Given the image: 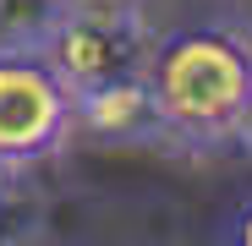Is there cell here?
<instances>
[{
    "label": "cell",
    "mask_w": 252,
    "mask_h": 246,
    "mask_svg": "<svg viewBox=\"0 0 252 246\" xmlns=\"http://www.w3.org/2000/svg\"><path fill=\"white\" fill-rule=\"evenodd\" d=\"M154 99L164 109L170 142L220 148L236 137V120L252 99V38L236 27H187L159 38L148 60Z\"/></svg>",
    "instance_id": "1"
},
{
    "label": "cell",
    "mask_w": 252,
    "mask_h": 246,
    "mask_svg": "<svg viewBox=\"0 0 252 246\" xmlns=\"http://www.w3.org/2000/svg\"><path fill=\"white\" fill-rule=\"evenodd\" d=\"M154 50L159 38L143 6H66L38 55L71 93H88V88L148 71Z\"/></svg>",
    "instance_id": "2"
},
{
    "label": "cell",
    "mask_w": 252,
    "mask_h": 246,
    "mask_svg": "<svg viewBox=\"0 0 252 246\" xmlns=\"http://www.w3.org/2000/svg\"><path fill=\"white\" fill-rule=\"evenodd\" d=\"M77 132L71 88L44 55H0V164H38Z\"/></svg>",
    "instance_id": "3"
},
{
    "label": "cell",
    "mask_w": 252,
    "mask_h": 246,
    "mask_svg": "<svg viewBox=\"0 0 252 246\" xmlns=\"http://www.w3.org/2000/svg\"><path fill=\"white\" fill-rule=\"evenodd\" d=\"M71 115H77V132H88L99 142H115V148L170 142V126H164V109L154 99L148 71L88 88V93H71Z\"/></svg>",
    "instance_id": "4"
},
{
    "label": "cell",
    "mask_w": 252,
    "mask_h": 246,
    "mask_svg": "<svg viewBox=\"0 0 252 246\" xmlns=\"http://www.w3.org/2000/svg\"><path fill=\"white\" fill-rule=\"evenodd\" d=\"M61 11V0H0V55H38Z\"/></svg>",
    "instance_id": "5"
},
{
    "label": "cell",
    "mask_w": 252,
    "mask_h": 246,
    "mask_svg": "<svg viewBox=\"0 0 252 246\" xmlns=\"http://www.w3.org/2000/svg\"><path fill=\"white\" fill-rule=\"evenodd\" d=\"M230 142H241L247 153H252V99H247V109H241V120H236V137Z\"/></svg>",
    "instance_id": "6"
},
{
    "label": "cell",
    "mask_w": 252,
    "mask_h": 246,
    "mask_svg": "<svg viewBox=\"0 0 252 246\" xmlns=\"http://www.w3.org/2000/svg\"><path fill=\"white\" fill-rule=\"evenodd\" d=\"M230 246H252V208L236 219V235H230Z\"/></svg>",
    "instance_id": "7"
},
{
    "label": "cell",
    "mask_w": 252,
    "mask_h": 246,
    "mask_svg": "<svg viewBox=\"0 0 252 246\" xmlns=\"http://www.w3.org/2000/svg\"><path fill=\"white\" fill-rule=\"evenodd\" d=\"M61 6H143V0H61Z\"/></svg>",
    "instance_id": "8"
}]
</instances>
